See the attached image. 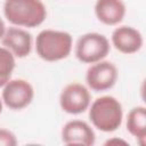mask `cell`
Here are the masks:
<instances>
[{"instance_id": "1", "label": "cell", "mask_w": 146, "mask_h": 146, "mask_svg": "<svg viewBox=\"0 0 146 146\" xmlns=\"http://www.w3.org/2000/svg\"><path fill=\"white\" fill-rule=\"evenodd\" d=\"M6 19L18 27L34 29L47 18V8L41 0H5Z\"/></svg>"}, {"instance_id": "2", "label": "cell", "mask_w": 146, "mask_h": 146, "mask_svg": "<svg viewBox=\"0 0 146 146\" xmlns=\"http://www.w3.org/2000/svg\"><path fill=\"white\" fill-rule=\"evenodd\" d=\"M73 48V38L66 31L44 29L35 39L36 55L44 62L55 63L67 58Z\"/></svg>"}, {"instance_id": "3", "label": "cell", "mask_w": 146, "mask_h": 146, "mask_svg": "<svg viewBox=\"0 0 146 146\" xmlns=\"http://www.w3.org/2000/svg\"><path fill=\"white\" fill-rule=\"evenodd\" d=\"M88 110L91 124L102 132H113L122 124V104L114 96L105 95L96 98L92 103H90Z\"/></svg>"}, {"instance_id": "4", "label": "cell", "mask_w": 146, "mask_h": 146, "mask_svg": "<svg viewBox=\"0 0 146 146\" xmlns=\"http://www.w3.org/2000/svg\"><path fill=\"white\" fill-rule=\"evenodd\" d=\"M108 39L98 32H88L79 36L74 47L76 59L83 64H94L106 58L110 54Z\"/></svg>"}, {"instance_id": "5", "label": "cell", "mask_w": 146, "mask_h": 146, "mask_svg": "<svg viewBox=\"0 0 146 146\" xmlns=\"http://www.w3.org/2000/svg\"><path fill=\"white\" fill-rule=\"evenodd\" d=\"M119 78V71L114 63L110 60H99L90 64L86 72V83L89 90L103 92L112 89Z\"/></svg>"}, {"instance_id": "6", "label": "cell", "mask_w": 146, "mask_h": 146, "mask_svg": "<svg viewBox=\"0 0 146 146\" xmlns=\"http://www.w3.org/2000/svg\"><path fill=\"white\" fill-rule=\"evenodd\" d=\"M34 98L33 86L24 79H10L3 87L1 99L6 107L13 111L26 108Z\"/></svg>"}, {"instance_id": "7", "label": "cell", "mask_w": 146, "mask_h": 146, "mask_svg": "<svg viewBox=\"0 0 146 146\" xmlns=\"http://www.w3.org/2000/svg\"><path fill=\"white\" fill-rule=\"evenodd\" d=\"M90 103L91 94L89 88L79 82L66 84L59 95V106L67 114H81L89 108Z\"/></svg>"}, {"instance_id": "8", "label": "cell", "mask_w": 146, "mask_h": 146, "mask_svg": "<svg viewBox=\"0 0 146 146\" xmlns=\"http://www.w3.org/2000/svg\"><path fill=\"white\" fill-rule=\"evenodd\" d=\"M63 144L67 146H91L96 141V135L89 123L83 120L67 121L60 131Z\"/></svg>"}, {"instance_id": "9", "label": "cell", "mask_w": 146, "mask_h": 146, "mask_svg": "<svg viewBox=\"0 0 146 146\" xmlns=\"http://www.w3.org/2000/svg\"><path fill=\"white\" fill-rule=\"evenodd\" d=\"M111 42L119 52L124 55H132L141 49L144 39L137 29L129 25H120L113 30Z\"/></svg>"}, {"instance_id": "10", "label": "cell", "mask_w": 146, "mask_h": 146, "mask_svg": "<svg viewBox=\"0 0 146 146\" xmlns=\"http://www.w3.org/2000/svg\"><path fill=\"white\" fill-rule=\"evenodd\" d=\"M1 43L16 58H25L32 51L33 38L27 30L13 25L6 30Z\"/></svg>"}, {"instance_id": "11", "label": "cell", "mask_w": 146, "mask_h": 146, "mask_svg": "<svg viewBox=\"0 0 146 146\" xmlns=\"http://www.w3.org/2000/svg\"><path fill=\"white\" fill-rule=\"evenodd\" d=\"M94 9L97 19L107 26L119 25L127 14L123 0H96Z\"/></svg>"}, {"instance_id": "12", "label": "cell", "mask_w": 146, "mask_h": 146, "mask_svg": "<svg viewBox=\"0 0 146 146\" xmlns=\"http://www.w3.org/2000/svg\"><path fill=\"white\" fill-rule=\"evenodd\" d=\"M125 127L128 132L144 146L146 143V108L144 106L131 108L127 115Z\"/></svg>"}, {"instance_id": "13", "label": "cell", "mask_w": 146, "mask_h": 146, "mask_svg": "<svg viewBox=\"0 0 146 146\" xmlns=\"http://www.w3.org/2000/svg\"><path fill=\"white\" fill-rule=\"evenodd\" d=\"M16 66V57L5 47H0V88L10 79Z\"/></svg>"}, {"instance_id": "14", "label": "cell", "mask_w": 146, "mask_h": 146, "mask_svg": "<svg viewBox=\"0 0 146 146\" xmlns=\"http://www.w3.org/2000/svg\"><path fill=\"white\" fill-rule=\"evenodd\" d=\"M17 143V138L13 131L0 128V146H16Z\"/></svg>"}, {"instance_id": "15", "label": "cell", "mask_w": 146, "mask_h": 146, "mask_svg": "<svg viewBox=\"0 0 146 146\" xmlns=\"http://www.w3.org/2000/svg\"><path fill=\"white\" fill-rule=\"evenodd\" d=\"M114 144H121V145H129V143L127 141V140H124V139H121V138H111V139H108V140H106L105 141V145H114Z\"/></svg>"}, {"instance_id": "16", "label": "cell", "mask_w": 146, "mask_h": 146, "mask_svg": "<svg viewBox=\"0 0 146 146\" xmlns=\"http://www.w3.org/2000/svg\"><path fill=\"white\" fill-rule=\"evenodd\" d=\"M6 30H7V27H6V24H5L3 19L0 17V40L2 39V36H3L5 32H6Z\"/></svg>"}, {"instance_id": "17", "label": "cell", "mask_w": 146, "mask_h": 146, "mask_svg": "<svg viewBox=\"0 0 146 146\" xmlns=\"http://www.w3.org/2000/svg\"><path fill=\"white\" fill-rule=\"evenodd\" d=\"M2 108H3V103H2V99L0 98V114L2 113Z\"/></svg>"}]
</instances>
